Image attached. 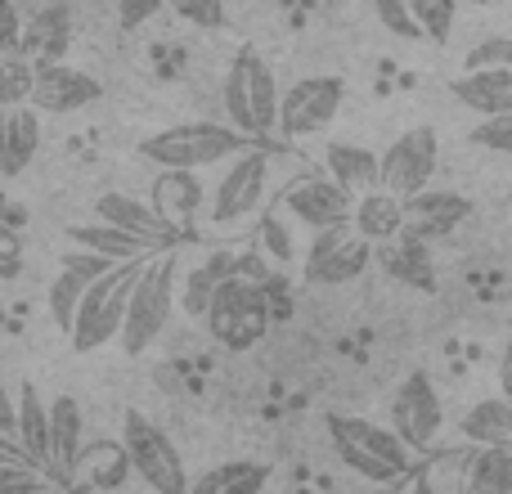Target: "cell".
I'll list each match as a JSON object with an SVG mask.
<instances>
[{
  "mask_svg": "<svg viewBox=\"0 0 512 494\" xmlns=\"http://www.w3.org/2000/svg\"><path fill=\"white\" fill-rule=\"evenodd\" d=\"M108 265H117V261H113V256H104V252H95V247H81L77 243L72 252H63L59 274H54L50 292H45V301H50V319H54V328H59V333H68L72 315H77V301H81V292H86V283L99 279Z\"/></svg>",
  "mask_w": 512,
  "mask_h": 494,
  "instance_id": "cell-16",
  "label": "cell"
},
{
  "mask_svg": "<svg viewBox=\"0 0 512 494\" xmlns=\"http://www.w3.org/2000/svg\"><path fill=\"white\" fill-rule=\"evenodd\" d=\"M32 81H36V63L23 50L0 54V108L32 104Z\"/></svg>",
  "mask_w": 512,
  "mask_h": 494,
  "instance_id": "cell-33",
  "label": "cell"
},
{
  "mask_svg": "<svg viewBox=\"0 0 512 494\" xmlns=\"http://www.w3.org/2000/svg\"><path fill=\"white\" fill-rule=\"evenodd\" d=\"M68 41H72V9H68V0H50V5L36 9L32 23L23 27L18 50L32 63H54L68 54Z\"/></svg>",
  "mask_w": 512,
  "mask_h": 494,
  "instance_id": "cell-22",
  "label": "cell"
},
{
  "mask_svg": "<svg viewBox=\"0 0 512 494\" xmlns=\"http://www.w3.org/2000/svg\"><path fill=\"white\" fill-rule=\"evenodd\" d=\"M140 265H144V256L117 261V265H108L99 279L86 283V292H81V301H77V315H72V324H68V342L77 355H95V351H104L108 342H117L122 315H126V297H131V283H135V274H140Z\"/></svg>",
  "mask_w": 512,
  "mask_h": 494,
  "instance_id": "cell-6",
  "label": "cell"
},
{
  "mask_svg": "<svg viewBox=\"0 0 512 494\" xmlns=\"http://www.w3.org/2000/svg\"><path fill=\"white\" fill-rule=\"evenodd\" d=\"M270 481V468L261 459H225L216 468H207L198 481H189L194 494H256Z\"/></svg>",
  "mask_w": 512,
  "mask_h": 494,
  "instance_id": "cell-29",
  "label": "cell"
},
{
  "mask_svg": "<svg viewBox=\"0 0 512 494\" xmlns=\"http://www.w3.org/2000/svg\"><path fill=\"white\" fill-rule=\"evenodd\" d=\"M158 9H167V0H117V23L140 27V23H149Z\"/></svg>",
  "mask_w": 512,
  "mask_h": 494,
  "instance_id": "cell-43",
  "label": "cell"
},
{
  "mask_svg": "<svg viewBox=\"0 0 512 494\" xmlns=\"http://www.w3.org/2000/svg\"><path fill=\"white\" fill-rule=\"evenodd\" d=\"M27 265V243H23V225L0 216V288L9 279H18Z\"/></svg>",
  "mask_w": 512,
  "mask_h": 494,
  "instance_id": "cell-36",
  "label": "cell"
},
{
  "mask_svg": "<svg viewBox=\"0 0 512 494\" xmlns=\"http://www.w3.org/2000/svg\"><path fill=\"white\" fill-rule=\"evenodd\" d=\"M328 445L333 454L373 486H400L418 468V454L396 436V427H382L360 414H333L328 418Z\"/></svg>",
  "mask_w": 512,
  "mask_h": 494,
  "instance_id": "cell-2",
  "label": "cell"
},
{
  "mask_svg": "<svg viewBox=\"0 0 512 494\" xmlns=\"http://www.w3.org/2000/svg\"><path fill=\"white\" fill-rule=\"evenodd\" d=\"M450 95L477 117L512 113V68H468L450 81Z\"/></svg>",
  "mask_w": 512,
  "mask_h": 494,
  "instance_id": "cell-25",
  "label": "cell"
},
{
  "mask_svg": "<svg viewBox=\"0 0 512 494\" xmlns=\"http://www.w3.org/2000/svg\"><path fill=\"white\" fill-rule=\"evenodd\" d=\"M463 490L512 494V445H468L463 450Z\"/></svg>",
  "mask_w": 512,
  "mask_h": 494,
  "instance_id": "cell-27",
  "label": "cell"
},
{
  "mask_svg": "<svg viewBox=\"0 0 512 494\" xmlns=\"http://www.w3.org/2000/svg\"><path fill=\"white\" fill-rule=\"evenodd\" d=\"M436 162H441V140H436V131L432 126H414V131H405L400 140H391L387 153H378V185L409 198L432 185Z\"/></svg>",
  "mask_w": 512,
  "mask_h": 494,
  "instance_id": "cell-11",
  "label": "cell"
},
{
  "mask_svg": "<svg viewBox=\"0 0 512 494\" xmlns=\"http://www.w3.org/2000/svg\"><path fill=\"white\" fill-rule=\"evenodd\" d=\"M270 319L274 310H270V297H265V283L248 279L239 270L230 279H221V288L212 292L203 324L212 333V342L225 346V351H252L270 333Z\"/></svg>",
  "mask_w": 512,
  "mask_h": 494,
  "instance_id": "cell-7",
  "label": "cell"
},
{
  "mask_svg": "<svg viewBox=\"0 0 512 494\" xmlns=\"http://www.w3.org/2000/svg\"><path fill=\"white\" fill-rule=\"evenodd\" d=\"M346 104V81L342 77H301L279 95V135L288 140H310L324 135L337 122Z\"/></svg>",
  "mask_w": 512,
  "mask_h": 494,
  "instance_id": "cell-9",
  "label": "cell"
},
{
  "mask_svg": "<svg viewBox=\"0 0 512 494\" xmlns=\"http://www.w3.org/2000/svg\"><path fill=\"white\" fill-rule=\"evenodd\" d=\"M149 203L167 216L176 230H189L198 221V212L207 207V189L198 180V171H185V167H162L158 180H153V194Z\"/></svg>",
  "mask_w": 512,
  "mask_h": 494,
  "instance_id": "cell-20",
  "label": "cell"
},
{
  "mask_svg": "<svg viewBox=\"0 0 512 494\" xmlns=\"http://www.w3.org/2000/svg\"><path fill=\"white\" fill-rule=\"evenodd\" d=\"M14 436L32 468H50V400H41V391L32 382L14 400Z\"/></svg>",
  "mask_w": 512,
  "mask_h": 494,
  "instance_id": "cell-26",
  "label": "cell"
},
{
  "mask_svg": "<svg viewBox=\"0 0 512 494\" xmlns=\"http://www.w3.org/2000/svg\"><path fill=\"white\" fill-rule=\"evenodd\" d=\"M283 212H288V221L306 225V230H333V225H351V203L355 194L351 189H342L333 176H292L288 185H283Z\"/></svg>",
  "mask_w": 512,
  "mask_h": 494,
  "instance_id": "cell-13",
  "label": "cell"
},
{
  "mask_svg": "<svg viewBox=\"0 0 512 494\" xmlns=\"http://www.w3.org/2000/svg\"><path fill=\"white\" fill-rule=\"evenodd\" d=\"M472 144L490 153H508L512 158V113H495V117H481L472 126Z\"/></svg>",
  "mask_w": 512,
  "mask_h": 494,
  "instance_id": "cell-37",
  "label": "cell"
},
{
  "mask_svg": "<svg viewBox=\"0 0 512 494\" xmlns=\"http://www.w3.org/2000/svg\"><path fill=\"white\" fill-rule=\"evenodd\" d=\"M409 14L423 27L427 41H445L454 27V14H459V0H409Z\"/></svg>",
  "mask_w": 512,
  "mask_h": 494,
  "instance_id": "cell-35",
  "label": "cell"
},
{
  "mask_svg": "<svg viewBox=\"0 0 512 494\" xmlns=\"http://www.w3.org/2000/svg\"><path fill=\"white\" fill-rule=\"evenodd\" d=\"M351 230L364 234L373 247L400 239V230H405V198L391 194V189H382V185L355 194V203H351Z\"/></svg>",
  "mask_w": 512,
  "mask_h": 494,
  "instance_id": "cell-23",
  "label": "cell"
},
{
  "mask_svg": "<svg viewBox=\"0 0 512 494\" xmlns=\"http://www.w3.org/2000/svg\"><path fill=\"white\" fill-rule=\"evenodd\" d=\"M373 265V243L355 234L351 225H333V230H315V243L306 247L301 274L306 283L319 288H337V283H355Z\"/></svg>",
  "mask_w": 512,
  "mask_h": 494,
  "instance_id": "cell-10",
  "label": "cell"
},
{
  "mask_svg": "<svg viewBox=\"0 0 512 494\" xmlns=\"http://www.w3.org/2000/svg\"><path fill=\"white\" fill-rule=\"evenodd\" d=\"M499 387H504V396L512 400V342L504 346V355H499Z\"/></svg>",
  "mask_w": 512,
  "mask_h": 494,
  "instance_id": "cell-46",
  "label": "cell"
},
{
  "mask_svg": "<svg viewBox=\"0 0 512 494\" xmlns=\"http://www.w3.org/2000/svg\"><path fill=\"white\" fill-rule=\"evenodd\" d=\"M248 144H256L252 135H243L230 122H180V126H162V131L144 135L140 140V158L153 167H185V171H203V167H221L234 153H243Z\"/></svg>",
  "mask_w": 512,
  "mask_h": 494,
  "instance_id": "cell-4",
  "label": "cell"
},
{
  "mask_svg": "<svg viewBox=\"0 0 512 494\" xmlns=\"http://www.w3.org/2000/svg\"><path fill=\"white\" fill-rule=\"evenodd\" d=\"M472 216V198L454 194V189H418V194L405 198V230L409 239L436 243L445 234H454L463 221Z\"/></svg>",
  "mask_w": 512,
  "mask_h": 494,
  "instance_id": "cell-15",
  "label": "cell"
},
{
  "mask_svg": "<svg viewBox=\"0 0 512 494\" xmlns=\"http://www.w3.org/2000/svg\"><path fill=\"white\" fill-rule=\"evenodd\" d=\"M81 432H86V418H81L77 396H54L50 400V468H45V477L54 486H68L72 463L81 454Z\"/></svg>",
  "mask_w": 512,
  "mask_h": 494,
  "instance_id": "cell-21",
  "label": "cell"
},
{
  "mask_svg": "<svg viewBox=\"0 0 512 494\" xmlns=\"http://www.w3.org/2000/svg\"><path fill=\"white\" fill-rule=\"evenodd\" d=\"M68 239H72V243H81V247H95V252L113 256V261H135V256H153V252H162L158 243L140 239V234L122 230V225H108V221H95V225H72Z\"/></svg>",
  "mask_w": 512,
  "mask_h": 494,
  "instance_id": "cell-31",
  "label": "cell"
},
{
  "mask_svg": "<svg viewBox=\"0 0 512 494\" xmlns=\"http://www.w3.org/2000/svg\"><path fill=\"white\" fill-rule=\"evenodd\" d=\"M391 427H396V436L414 454H427L436 445V436H441L445 405H441V396H436L432 378H427L423 369L409 373V378L396 387V396H391Z\"/></svg>",
  "mask_w": 512,
  "mask_h": 494,
  "instance_id": "cell-12",
  "label": "cell"
},
{
  "mask_svg": "<svg viewBox=\"0 0 512 494\" xmlns=\"http://www.w3.org/2000/svg\"><path fill=\"white\" fill-rule=\"evenodd\" d=\"M122 445H126V454H131L135 477H140L149 490H158V494H185L189 490V472H185V459H180L176 441H171L149 414L126 409Z\"/></svg>",
  "mask_w": 512,
  "mask_h": 494,
  "instance_id": "cell-8",
  "label": "cell"
},
{
  "mask_svg": "<svg viewBox=\"0 0 512 494\" xmlns=\"http://www.w3.org/2000/svg\"><path fill=\"white\" fill-rule=\"evenodd\" d=\"M18 36H23V18H18L14 0H0V54L18 50Z\"/></svg>",
  "mask_w": 512,
  "mask_h": 494,
  "instance_id": "cell-44",
  "label": "cell"
},
{
  "mask_svg": "<svg viewBox=\"0 0 512 494\" xmlns=\"http://www.w3.org/2000/svg\"><path fill=\"white\" fill-rule=\"evenodd\" d=\"M171 9H176L185 23L203 27V32H216V27H225V0H167Z\"/></svg>",
  "mask_w": 512,
  "mask_h": 494,
  "instance_id": "cell-39",
  "label": "cell"
},
{
  "mask_svg": "<svg viewBox=\"0 0 512 494\" xmlns=\"http://www.w3.org/2000/svg\"><path fill=\"white\" fill-rule=\"evenodd\" d=\"M324 171L351 194H364V189L378 185V153L364 149V144L351 140H328L324 144Z\"/></svg>",
  "mask_w": 512,
  "mask_h": 494,
  "instance_id": "cell-28",
  "label": "cell"
},
{
  "mask_svg": "<svg viewBox=\"0 0 512 494\" xmlns=\"http://www.w3.org/2000/svg\"><path fill=\"white\" fill-rule=\"evenodd\" d=\"M243 270V256L230 252V247H221V252L203 256V261L194 265V270L185 274V279H176V301L180 310H185L189 319H203L207 315V301H212V292L221 288V279H230V274Z\"/></svg>",
  "mask_w": 512,
  "mask_h": 494,
  "instance_id": "cell-24",
  "label": "cell"
},
{
  "mask_svg": "<svg viewBox=\"0 0 512 494\" xmlns=\"http://www.w3.org/2000/svg\"><path fill=\"white\" fill-rule=\"evenodd\" d=\"M256 239H261V252H270L274 261H292V234H288V225L279 221L274 212H265V216H256Z\"/></svg>",
  "mask_w": 512,
  "mask_h": 494,
  "instance_id": "cell-40",
  "label": "cell"
},
{
  "mask_svg": "<svg viewBox=\"0 0 512 494\" xmlns=\"http://www.w3.org/2000/svg\"><path fill=\"white\" fill-rule=\"evenodd\" d=\"M423 468L409 472L418 490H463V450L450 454H432V459H418Z\"/></svg>",
  "mask_w": 512,
  "mask_h": 494,
  "instance_id": "cell-34",
  "label": "cell"
},
{
  "mask_svg": "<svg viewBox=\"0 0 512 494\" xmlns=\"http://www.w3.org/2000/svg\"><path fill=\"white\" fill-rule=\"evenodd\" d=\"M279 81H274V68L261 59V50L243 45L234 54L230 72H225V86H221V104L230 126H239L243 135L252 140H270L279 135Z\"/></svg>",
  "mask_w": 512,
  "mask_h": 494,
  "instance_id": "cell-5",
  "label": "cell"
},
{
  "mask_svg": "<svg viewBox=\"0 0 512 494\" xmlns=\"http://www.w3.org/2000/svg\"><path fill=\"white\" fill-rule=\"evenodd\" d=\"M463 63L468 68H512V36H490V41L472 45Z\"/></svg>",
  "mask_w": 512,
  "mask_h": 494,
  "instance_id": "cell-42",
  "label": "cell"
},
{
  "mask_svg": "<svg viewBox=\"0 0 512 494\" xmlns=\"http://www.w3.org/2000/svg\"><path fill=\"white\" fill-rule=\"evenodd\" d=\"M131 477H135V468H131V454H126L122 441H95V445L81 441V454H77V463H72L68 486L72 490H117Z\"/></svg>",
  "mask_w": 512,
  "mask_h": 494,
  "instance_id": "cell-19",
  "label": "cell"
},
{
  "mask_svg": "<svg viewBox=\"0 0 512 494\" xmlns=\"http://www.w3.org/2000/svg\"><path fill=\"white\" fill-rule=\"evenodd\" d=\"M468 445H512V400L508 396H486L463 414L459 423Z\"/></svg>",
  "mask_w": 512,
  "mask_h": 494,
  "instance_id": "cell-30",
  "label": "cell"
},
{
  "mask_svg": "<svg viewBox=\"0 0 512 494\" xmlns=\"http://www.w3.org/2000/svg\"><path fill=\"white\" fill-rule=\"evenodd\" d=\"M0 459H18V463H27V454H23V445H18V436H14V432H0Z\"/></svg>",
  "mask_w": 512,
  "mask_h": 494,
  "instance_id": "cell-45",
  "label": "cell"
},
{
  "mask_svg": "<svg viewBox=\"0 0 512 494\" xmlns=\"http://www.w3.org/2000/svg\"><path fill=\"white\" fill-rule=\"evenodd\" d=\"M0 432H14V400L0 391Z\"/></svg>",
  "mask_w": 512,
  "mask_h": 494,
  "instance_id": "cell-47",
  "label": "cell"
},
{
  "mask_svg": "<svg viewBox=\"0 0 512 494\" xmlns=\"http://www.w3.org/2000/svg\"><path fill=\"white\" fill-rule=\"evenodd\" d=\"M369 5H373V18H378L391 36H405V41L423 36V27H418L414 14H409V0H369Z\"/></svg>",
  "mask_w": 512,
  "mask_h": 494,
  "instance_id": "cell-38",
  "label": "cell"
},
{
  "mask_svg": "<svg viewBox=\"0 0 512 494\" xmlns=\"http://www.w3.org/2000/svg\"><path fill=\"white\" fill-rule=\"evenodd\" d=\"M274 167H279V153H274L265 140H256L243 153H234V158L225 162L216 189H212V203H207V230L212 234L248 230L256 216L265 212V203H270Z\"/></svg>",
  "mask_w": 512,
  "mask_h": 494,
  "instance_id": "cell-1",
  "label": "cell"
},
{
  "mask_svg": "<svg viewBox=\"0 0 512 494\" xmlns=\"http://www.w3.org/2000/svg\"><path fill=\"white\" fill-rule=\"evenodd\" d=\"M104 86L90 72L72 68V63L54 59V63H36V81H32V108L41 113H81V108L99 104Z\"/></svg>",
  "mask_w": 512,
  "mask_h": 494,
  "instance_id": "cell-14",
  "label": "cell"
},
{
  "mask_svg": "<svg viewBox=\"0 0 512 494\" xmlns=\"http://www.w3.org/2000/svg\"><path fill=\"white\" fill-rule=\"evenodd\" d=\"M45 486H54V481L41 468L18 459H0V490H45Z\"/></svg>",
  "mask_w": 512,
  "mask_h": 494,
  "instance_id": "cell-41",
  "label": "cell"
},
{
  "mask_svg": "<svg viewBox=\"0 0 512 494\" xmlns=\"http://www.w3.org/2000/svg\"><path fill=\"white\" fill-rule=\"evenodd\" d=\"M176 252L162 247V252L144 256L140 274L131 283V297H126V315H122V342L126 355H144L162 333H167L171 315H176Z\"/></svg>",
  "mask_w": 512,
  "mask_h": 494,
  "instance_id": "cell-3",
  "label": "cell"
},
{
  "mask_svg": "<svg viewBox=\"0 0 512 494\" xmlns=\"http://www.w3.org/2000/svg\"><path fill=\"white\" fill-rule=\"evenodd\" d=\"M472 5H481V0H472Z\"/></svg>",
  "mask_w": 512,
  "mask_h": 494,
  "instance_id": "cell-48",
  "label": "cell"
},
{
  "mask_svg": "<svg viewBox=\"0 0 512 494\" xmlns=\"http://www.w3.org/2000/svg\"><path fill=\"white\" fill-rule=\"evenodd\" d=\"M36 153H41V108H0V176H23Z\"/></svg>",
  "mask_w": 512,
  "mask_h": 494,
  "instance_id": "cell-17",
  "label": "cell"
},
{
  "mask_svg": "<svg viewBox=\"0 0 512 494\" xmlns=\"http://www.w3.org/2000/svg\"><path fill=\"white\" fill-rule=\"evenodd\" d=\"M95 212H99V221L122 225V230L140 234V239H149V243H158V247H171V243L180 239V230L153 203H140V198L117 194V189H108V194L95 198Z\"/></svg>",
  "mask_w": 512,
  "mask_h": 494,
  "instance_id": "cell-18",
  "label": "cell"
},
{
  "mask_svg": "<svg viewBox=\"0 0 512 494\" xmlns=\"http://www.w3.org/2000/svg\"><path fill=\"white\" fill-rule=\"evenodd\" d=\"M382 261H387V270L396 274L400 283H414V288H436L432 279V261H427V243L423 239H409V234H400V239H391V247L382 252Z\"/></svg>",
  "mask_w": 512,
  "mask_h": 494,
  "instance_id": "cell-32",
  "label": "cell"
}]
</instances>
